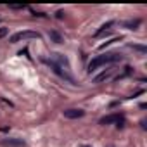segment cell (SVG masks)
<instances>
[{
	"label": "cell",
	"instance_id": "8fae6325",
	"mask_svg": "<svg viewBox=\"0 0 147 147\" xmlns=\"http://www.w3.org/2000/svg\"><path fill=\"white\" fill-rule=\"evenodd\" d=\"M5 35H7V28H0V40H2Z\"/></svg>",
	"mask_w": 147,
	"mask_h": 147
},
{
	"label": "cell",
	"instance_id": "7c38bea8",
	"mask_svg": "<svg viewBox=\"0 0 147 147\" xmlns=\"http://www.w3.org/2000/svg\"><path fill=\"white\" fill-rule=\"evenodd\" d=\"M55 18H57V19H62V18H64V11H57V12H55Z\"/></svg>",
	"mask_w": 147,
	"mask_h": 147
},
{
	"label": "cell",
	"instance_id": "3957f363",
	"mask_svg": "<svg viewBox=\"0 0 147 147\" xmlns=\"http://www.w3.org/2000/svg\"><path fill=\"white\" fill-rule=\"evenodd\" d=\"M100 125H111V123H118V126H123V123H125V118H123V114H109V116H104L100 121H99Z\"/></svg>",
	"mask_w": 147,
	"mask_h": 147
},
{
	"label": "cell",
	"instance_id": "277c9868",
	"mask_svg": "<svg viewBox=\"0 0 147 147\" xmlns=\"http://www.w3.org/2000/svg\"><path fill=\"white\" fill-rule=\"evenodd\" d=\"M83 116H85L83 109H66L64 111V118H69V119H78V118H83Z\"/></svg>",
	"mask_w": 147,
	"mask_h": 147
},
{
	"label": "cell",
	"instance_id": "7a4b0ae2",
	"mask_svg": "<svg viewBox=\"0 0 147 147\" xmlns=\"http://www.w3.org/2000/svg\"><path fill=\"white\" fill-rule=\"evenodd\" d=\"M31 38H40V33L38 31H31V30H26V31H18L11 36V42L12 43H18V42H23V40H31Z\"/></svg>",
	"mask_w": 147,
	"mask_h": 147
},
{
	"label": "cell",
	"instance_id": "30bf717a",
	"mask_svg": "<svg viewBox=\"0 0 147 147\" xmlns=\"http://www.w3.org/2000/svg\"><path fill=\"white\" fill-rule=\"evenodd\" d=\"M26 5H9V9H14V11H23Z\"/></svg>",
	"mask_w": 147,
	"mask_h": 147
},
{
	"label": "cell",
	"instance_id": "8992f818",
	"mask_svg": "<svg viewBox=\"0 0 147 147\" xmlns=\"http://www.w3.org/2000/svg\"><path fill=\"white\" fill-rule=\"evenodd\" d=\"M113 76V69H107V71H102L100 75H97L95 78H94V83L95 85H99V83H102V82H106V80H109Z\"/></svg>",
	"mask_w": 147,
	"mask_h": 147
},
{
	"label": "cell",
	"instance_id": "5b68a950",
	"mask_svg": "<svg viewBox=\"0 0 147 147\" xmlns=\"http://www.w3.org/2000/svg\"><path fill=\"white\" fill-rule=\"evenodd\" d=\"M113 26H114V21H109V23L102 24V26H100V30H97V31H95V38L104 36V35H109V31H111V28H113Z\"/></svg>",
	"mask_w": 147,
	"mask_h": 147
},
{
	"label": "cell",
	"instance_id": "ba28073f",
	"mask_svg": "<svg viewBox=\"0 0 147 147\" xmlns=\"http://www.w3.org/2000/svg\"><path fill=\"white\" fill-rule=\"evenodd\" d=\"M138 26H140V19H133V21L125 23V28H128V30H137Z\"/></svg>",
	"mask_w": 147,
	"mask_h": 147
},
{
	"label": "cell",
	"instance_id": "9c48e42d",
	"mask_svg": "<svg viewBox=\"0 0 147 147\" xmlns=\"http://www.w3.org/2000/svg\"><path fill=\"white\" fill-rule=\"evenodd\" d=\"M49 36H50L55 43H62V36H61L57 31H50V33H49Z\"/></svg>",
	"mask_w": 147,
	"mask_h": 147
},
{
	"label": "cell",
	"instance_id": "52a82bcc",
	"mask_svg": "<svg viewBox=\"0 0 147 147\" xmlns=\"http://www.w3.org/2000/svg\"><path fill=\"white\" fill-rule=\"evenodd\" d=\"M2 145H9V147H24V140H23V138H5V140H2Z\"/></svg>",
	"mask_w": 147,
	"mask_h": 147
},
{
	"label": "cell",
	"instance_id": "6da1fadb",
	"mask_svg": "<svg viewBox=\"0 0 147 147\" xmlns=\"http://www.w3.org/2000/svg\"><path fill=\"white\" fill-rule=\"evenodd\" d=\"M118 61H121V55L119 54H104V55H97V57H94L92 61H90V64H88V71L92 73V71H95L97 67H100V66H104V64H111V62H118Z\"/></svg>",
	"mask_w": 147,
	"mask_h": 147
},
{
	"label": "cell",
	"instance_id": "4fadbf2b",
	"mask_svg": "<svg viewBox=\"0 0 147 147\" xmlns=\"http://www.w3.org/2000/svg\"><path fill=\"white\" fill-rule=\"evenodd\" d=\"M82 147H90V145H82Z\"/></svg>",
	"mask_w": 147,
	"mask_h": 147
}]
</instances>
